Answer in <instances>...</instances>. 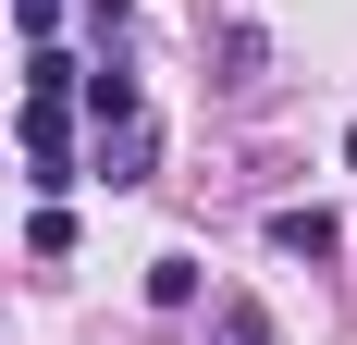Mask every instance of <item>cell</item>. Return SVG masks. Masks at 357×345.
Here are the masks:
<instances>
[{"mask_svg": "<svg viewBox=\"0 0 357 345\" xmlns=\"http://www.w3.org/2000/svg\"><path fill=\"white\" fill-rule=\"evenodd\" d=\"M25 172L62 198L74 185V124H62V99H25Z\"/></svg>", "mask_w": 357, "mask_h": 345, "instance_id": "cell-1", "label": "cell"}, {"mask_svg": "<svg viewBox=\"0 0 357 345\" xmlns=\"http://www.w3.org/2000/svg\"><path fill=\"white\" fill-rule=\"evenodd\" d=\"M271 247H284V259H333L345 222H333V210H271Z\"/></svg>", "mask_w": 357, "mask_h": 345, "instance_id": "cell-2", "label": "cell"}, {"mask_svg": "<svg viewBox=\"0 0 357 345\" xmlns=\"http://www.w3.org/2000/svg\"><path fill=\"white\" fill-rule=\"evenodd\" d=\"M99 172L111 185H148V111L136 124H99Z\"/></svg>", "mask_w": 357, "mask_h": 345, "instance_id": "cell-3", "label": "cell"}, {"mask_svg": "<svg viewBox=\"0 0 357 345\" xmlns=\"http://www.w3.org/2000/svg\"><path fill=\"white\" fill-rule=\"evenodd\" d=\"M148 309H197V259H148Z\"/></svg>", "mask_w": 357, "mask_h": 345, "instance_id": "cell-4", "label": "cell"}, {"mask_svg": "<svg viewBox=\"0 0 357 345\" xmlns=\"http://www.w3.org/2000/svg\"><path fill=\"white\" fill-rule=\"evenodd\" d=\"M86 111L99 124H136V74H86Z\"/></svg>", "mask_w": 357, "mask_h": 345, "instance_id": "cell-5", "label": "cell"}, {"mask_svg": "<svg viewBox=\"0 0 357 345\" xmlns=\"http://www.w3.org/2000/svg\"><path fill=\"white\" fill-rule=\"evenodd\" d=\"M222 345H271V309H247V296H234V309H222Z\"/></svg>", "mask_w": 357, "mask_h": 345, "instance_id": "cell-6", "label": "cell"}, {"mask_svg": "<svg viewBox=\"0 0 357 345\" xmlns=\"http://www.w3.org/2000/svg\"><path fill=\"white\" fill-rule=\"evenodd\" d=\"M345 161H357V136H345Z\"/></svg>", "mask_w": 357, "mask_h": 345, "instance_id": "cell-7", "label": "cell"}]
</instances>
